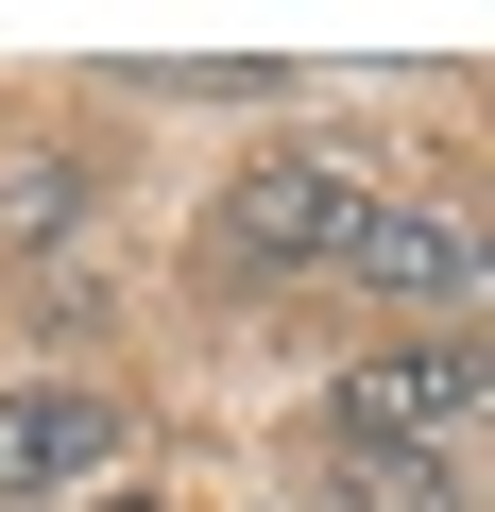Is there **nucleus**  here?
Masks as SVG:
<instances>
[{"mask_svg": "<svg viewBox=\"0 0 495 512\" xmlns=\"http://www.w3.org/2000/svg\"><path fill=\"white\" fill-rule=\"evenodd\" d=\"M461 427H478V342H393V359L342 376V444H427V461H461Z\"/></svg>", "mask_w": 495, "mask_h": 512, "instance_id": "obj_1", "label": "nucleus"}, {"mask_svg": "<svg viewBox=\"0 0 495 512\" xmlns=\"http://www.w3.org/2000/svg\"><path fill=\"white\" fill-rule=\"evenodd\" d=\"M342 274H376L393 308H444V342H461V308H478V222H461V205H359V222H342Z\"/></svg>", "mask_w": 495, "mask_h": 512, "instance_id": "obj_2", "label": "nucleus"}, {"mask_svg": "<svg viewBox=\"0 0 495 512\" xmlns=\"http://www.w3.org/2000/svg\"><path fill=\"white\" fill-rule=\"evenodd\" d=\"M69 512H171V495H69Z\"/></svg>", "mask_w": 495, "mask_h": 512, "instance_id": "obj_6", "label": "nucleus"}, {"mask_svg": "<svg viewBox=\"0 0 495 512\" xmlns=\"http://www.w3.org/2000/svg\"><path fill=\"white\" fill-rule=\"evenodd\" d=\"M103 461H120V410H103V393H69V376H18V393H0V512L86 495Z\"/></svg>", "mask_w": 495, "mask_h": 512, "instance_id": "obj_3", "label": "nucleus"}, {"mask_svg": "<svg viewBox=\"0 0 495 512\" xmlns=\"http://www.w3.org/2000/svg\"><path fill=\"white\" fill-rule=\"evenodd\" d=\"M342 512H461V461H427V444H342Z\"/></svg>", "mask_w": 495, "mask_h": 512, "instance_id": "obj_5", "label": "nucleus"}, {"mask_svg": "<svg viewBox=\"0 0 495 512\" xmlns=\"http://www.w3.org/2000/svg\"><path fill=\"white\" fill-rule=\"evenodd\" d=\"M359 205H376L359 171H325V154H291V171H257V188L222 205V239L257 256V274H308V256H342V222H359Z\"/></svg>", "mask_w": 495, "mask_h": 512, "instance_id": "obj_4", "label": "nucleus"}]
</instances>
